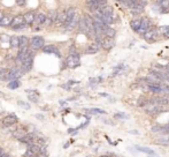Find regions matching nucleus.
I'll use <instances>...</instances> for the list:
<instances>
[{"label": "nucleus", "mask_w": 169, "mask_h": 157, "mask_svg": "<svg viewBox=\"0 0 169 157\" xmlns=\"http://www.w3.org/2000/svg\"><path fill=\"white\" fill-rule=\"evenodd\" d=\"M100 49H101V46L95 42V43L91 44V45H89V46L84 50V53H85V54H95L97 52H99Z\"/></svg>", "instance_id": "nucleus-16"}, {"label": "nucleus", "mask_w": 169, "mask_h": 157, "mask_svg": "<svg viewBox=\"0 0 169 157\" xmlns=\"http://www.w3.org/2000/svg\"><path fill=\"white\" fill-rule=\"evenodd\" d=\"M26 94H39L37 90H35V89H26Z\"/></svg>", "instance_id": "nucleus-39"}, {"label": "nucleus", "mask_w": 169, "mask_h": 157, "mask_svg": "<svg viewBox=\"0 0 169 157\" xmlns=\"http://www.w3.org/2000/svg\"><path fill=\"white\" fill-rule=\"evenodd\" d=\"M20 87H21V81L20 80H12L7 84V88L10 89V90H15V89H18Z\"/></svg>", "instance_id": "nucleus-27"}, {"label": "nucleus", "mask_w": 169, "mask_h": 157, "mask_svg": "<svg viewBox=\"0 0 169 157\" xmlns=\"http://www.w3.org/2000/svg\"><path fill=\"white\" fill-rule=\"evenodd\" d=\"M75 15H76V8H74V7H69V8L66 9V21H65L63 27L68 26L70 22H71V20L74 19Z\"/></svg>", "instance_id": "nucleus-14"}, {"label": "nucleus", "mask_w": 169, "mask_h": 157, "mask_svg": "<svg viewBox=\"0 0 169 157\" xmlns=\"http://www.w3.org/2000/svg\"><path fill=\"white\" fill-rule=\"evenodd\" d=\"M28 100L32 103H38L39 94H28Z\"/></svg>", "instance_id": "nucleus-30"}, {"label": "nucleus", "mask_w": 169, "mask_h": 157, "mask_svg": "<svg viewBox=\"0 0 169 157\" xmlns=\"http://www.w3.org/2000/svg\"><path fill=\"white\" fill-rule=\"evenodd\" d=\"M12 19H13V16H10L8 14H4V16H2L1 21H0V27H4V28L9 27L10 26V22H12Z\"/></svg>", "instance_id": "nucleus-21"}, {"label": "nucleus", "mask_w": 169, "mask_h": 157, "mask_svg": "<svg viewBox=\"0 0 169 157\" xmlns=\"http://www.w3.org/2000/svg\"><path fill=\"white\" fill-rule=\"evenodd\" d=\"M1 113H2V111H0V114H1Z\"/></svg>", "instance_id": "nucleus-46"}, {"label": "nucleus", "mask_w": 169, "mask_h": 157, "mask_svg": "<svg viewBox=\"0 0 169 157\" xmlns=\"http://www.w3.org/2000/svg\"><path fill=\"white\" fill-rule=\"evenodd\" d=\"M100 157H112L111 155H103V156H100Z\"/></svg>", "instance_id": "nucleus-45"}, {"label": "nucleus", "mask_w": 169, "mask_h": 157, "mask_svg": "<svg viewBox=\"0 0 169 157\" xmlns=\"http://www.w3.org/2000/svg\"><path fill=\"white\" fill-rule=\"evenodd\" d=\"M160 31H161L162 35L168 36L169 35V26H162L160 28Z\"/></svg>", "instance_id": "nucleus-36"}, {"label": "nucleus", "mask_w": 169, "mask_h": 157, "mask_svg": "<svg viewBox=\"0 0 169 157\" xmlns=\"http://www.w3.org/2000/svg\"><path fill=\"white\" fill-rule=\"evenodd\" d=\"M77 29L79 30V32H82V34H87V27L85 24V21H84V19L83 16H79L78 19V22H77Z\"/></svg>", "instance_id": "nucleus-18"}, {"label": "nucleus", "mask_w": 169, "mask_h": 157, "mask_svg": "<svg viewBox=\"0 0 169 157\" xmlns=\"http://www.w3.org/2000/svg\"><path fill=\"white\" fill-rule=\"evenodd\" d=\"M85 111H87L89 113H93V114H105L106 113V111L101 109H87Z\"/></svg>", "instance_id": "nucleus-31"}, {"label": "nucleus", "mask_w": 169, "mask_h": 157, "mask_svg": "<svg viewBox=\"0 0 169 157\" xmlns=\"http://www.w3.org/2000/svg\"><path fill=\"white\" fill-rule=\"evenodd\" d=\"M136 149H138L139 151H142V153L147 154V155H152V156H156L155 153H154V151H153L152 149L145 148V147H139V146H136Z\"/></svg>", "instance_id": "nucleus-28"}, {"label": "nucleus", "mask_w": 169, "mask_h": 157, "mask_svg": "<svg viewBox=\"0 0 169 157\" xmlns=\"http://www.w3.org/2000/svg\"><path fill=\"white\" fill-rule=\"evenodd\" d=\"M148 90L153 94H161V92H163L162 90V87H160V84H148L147 86Z\"/></svg>", "instance_id": "nucleus-24"}, {"label": "nucleus", "mask_w": 169, "mask_h": 157, "mask_svg": "<svg viewBox=\"0 0 169 157\" xmlns=\"http://www.w3.org/2000/svg\"><path fill=\"white\" fill-rule=\"evenodd\" d=\"M45 19H46V14H44V13H37V14H35V20H34V23H32V24H37V26H43L44 22H45Z\"/></svg>", "instance_id": "nucleus-19"}, {"label": "nucleus", "mask_w": 169, "mask_h": 157, "mask_svg": "<svg viewBox=\"0 0 169 157\" xmlns=\"http://www.w3.org/2000/svg\"><path fill=\"white\" fill-rule=\"evenodd\" d=\"M78 19H79V16H78L77 14L74 16V19L71 20V22H70L69 24L67 27H65L66 28V31H71V30H74L75 28H77V22H78Z\"/></svg>", "instance_id": "nucleus-23"}, {"label": "nucleus", "mask_w": 169, "mask_h": 157, "mask_svg": "<svg viewBox=\"0 0 169 157\" xmlns=\"http://www.w3.org/2000/svg\"><path fill=\"white\" fill-rule=\"evenodd\" d=\"M114 45H115L114 38L106 37V36L103 37V39H101V43H100V46L104 49V50H111V49L114 48Z\"/></svg>", "instance_id": "nucleus-13"}, {"label": "nucleus", "mask_w": 169, "mask_h": 157, "mask_svg": "<svg viewBox=\"0 0 169 157\" xmlns=\"http://www.w3.org/2000/svg\"><path fill=\"white\" fill-rule=\"evenodd\" d=\"M23 19H24V23H26L29 27H31V24L34 23L35 20V12L34 11H29L26 13L23 14Z\"/></svg>", "instance_id": "nucleus-17"}, {"label": "nucleus", "mask_w": 169, "mask_h": 157, "mask_svg": "<svg viewBox=\"0 0 169 157\" xmlns=\"http://www.w3.org/2000/svg\"><path fill=\"white\" fill-rule=\"evenodd\" d=\"M34 59H35V53H34V51H32L31 49H29V50L26 51V56H24V59H23V62H22V66H21V68L23 70L24 73L30 72V70H32Z\"/></svg>", "instance_id": "nucleus-1"}, {"label": "nucleus", "mask_w": 169, "mask_h": 157, "mask_svg": "<svg viewBox=\"0 0 169 157\" xmlns=\"http://www.w3.org/2000/svg\"><path fill=\"white\" fill-rule=\"evenodd\" d=\"M66 66L68 68H77L78 66H81V58L79 53L77 54H68V57L66 58Z\"/></svg>", "instance_id": "nucleus-3"}, {"label": "nucleus", "mask_w": 169, "mask_h": 157, "mask_svg": "<svg viewBox=\"0 0 169 157\" xmlns=\"http://www.w3.org/2000/svg\"><path fill=\"white\" fill-rule=\"evenodd\" d=\"M30 48L32 51H37V50H42L44 45H45V39H44L43 36H34L32 38L30 39Z\"/></svg>", "instance_id": "nucleus-4"}, {"label": "nucleus", "mask_w": 169, "mask_h": 157, "mask_svg": "<svg viewBox=\"0 0 169 157\" xmlns=\"http://www.w3.org/2000/svg\"><path fill=\"white\" fill-rule=\"evenodd\" d=\"M35 157H47V154L45 153V150H42L39 154H37Z\"/></svg>", "instance_id": "nucleus-38"}, {"label": "nucleus", "mask_w": 169, "mask_h": 157, "mask_svg": "<svg viewBox=\"0 0 169 157\" xmlns=\"http://www.w3.org/2000/svg\"><path fill=\"white\" fill-rule=\"evenodd\" d=\"M152 23L151 20L148 18H142V21H140V26H139V29L137 31V34L139 35H143L145 31H147L150 28H151Z\"/></svg>", "instance_id": "nucleus-9"}, {"label": "nucleus", "mask_w": 169, "mask_h": 157, "mask_svg": "<svg viewBox=\"0 0 169 157\" xmlns=\"http://www.w3.org/2000/svg\"><path fill=\"white\" fill-rule=\"evenodd\" d=\"M116 1H119V0H116Z\"/></svg>", "instance_id": "nucleus-47"}, {"label": "nucleus", "mask_w": 169, "mask_h": 157, "mask_svg": "<svg viewBox=\"0 0 169 157\" xmlns=\"http://www.w3.org/2000/svg\"><path fill=\"white\" fill-rule=\"evenodd\" d=\"M146 5H147V0H135L132 7L130 8V13L135 16H137V15L143 13Z\"/></svg>", "instance_id": "nucleus-2"}, {"label": "nucleus", "mask_w": 169, "mask_h": 157, "mask_svg": "<svg viewBox=\"0 0 169 157\" xmlns=\"http://www.w3.org/2000/svg\"><path fill=\"white\" fill-rule=\"evenodd\" d=\"M119 1H120L122 5H124L126 7H129V8L132 7V5H134L135 2V0H119Z\"/></svg>", "instance_id": "nucleus-32"}, {"label": "nucleus", "mask_w": 169, "mask_h": 157, "mask_svg": "<svg viewBox=\"0 0 169 157\" xmlns=\"http://www.w3.org/2000/svg\"><path fill=\"white\" fill-rule=\"evenodd\" d=\"M103 35L106 36V37H111V38H114L115 35H116V30L112 28L111 26H106L103 30Z\"/></svg>", "instance_id": "nucleus-20"}, {"label": "nucleus", "mask_w": 169, "mask_h": 157, "mask_svg": "<svg viewBox=\"0 0 169 157\" xmlns=\"http://www.w3.org/2000/svg\"><path fill=\"white\" fill-rule=\"evenodd\" d=\"M65 21H66V9L65 11H61V12H58V16H56V20L53 26L62 27L65 24Z\"/></svg>", "instance_id": "nucleus-15"}, {"label": "nucleus", "mask_w": 169, "mask_h": 157, "mask_svg": "<svg viewBox=\"0 0 169 157\" xmlns=\"http://www.w3.org/2000/svg\"><path fill=\"white\" fill-rule=\"evenodd\" d=\"M8 43L10 45V49H13V50L18 49V36H10Z\"/></svg>", "instance_id": "nucleus-26"}, {"label": "nucleus", "mask_w": 169, "mask_h": 157, "mask_svg": "<svg viewBox=\"0 0 169 157\" xmlns=\"http://www.w3.org/2000/svg\"><path fill=\"white\" fill-rule=\"evenodd\" d=\"M23 23H24L23 14H18V15H16V16H13V19H12V22H10V26H9V28H10V30L15 31V29H16L18 27L21 26V24H23Z\"/></svg>", "instance_id": "nucleus-11"}, {"label": "nucleus", "mask_w": 169, "mask_h": 157, "mask_svg": "<svg viewBox=\"0 0 169 157\" xmlns=\"http://www.w3.org/2000/svg\"><path fill=\"white\" fill-rule=\"evenodd\" d=\"M127 116H124V114L122 113H115V118H126Z\"/></svg>", "instance_id": "nucleus-42"}, {"label": "nucleus", "mask_w": 169, "mask_h": 157, "mask_svg": "<svg viewBox=\"0 0 169 157\" xmlns=\"http://www.w3.org/2000/svg\"><path fill=\"white\" fill-rule=\"evenodd\" d=\"M2 16H4V13H2V11H0V21H1Z\"/></svg>", "instance_id": "nucleus-44"}, {"label": "nucleus", "mask_w": 169, "mask_h": 157, "mask_svg": "<svg viewBox=\"0 0 169 157\" xmlns=\"http://www.w3.org/2000/svg\"><path fill=\"white\" fill-rule=\"evenodd\" d=\"M26 129L23 128V127H20V128H16L15 131H13V138H15L16 140H20L21 138H23V136L26 135Z\"/></svg>", "instance_id": "nucleus-22"}, {"label": "nucleus", "mask_w": 169, "mask_h": 157, "mask_svg": "<svg viewBox=\"0 0 169 157\" xmlns=\"http://www.w3.org/2000/svg\"><path fill=\"white\" fill-rule=\"evenodd\" d=\"M16 5L18 7H26V0H16Z\"/></svg>", "instance_id": "nucleus-37"}, {"label": "nucleus", "mask_w": 169, "mask_h": 157, "mask_svg": "<svg viewBox=\"0 0 169 157\" xmlns=\"http://www.w3.org/2000/svg\"><path fill=\"white\" fill-rule=\"evenodd\" d=\"M18 106H21V108H23V109H26V110L30 109V104L26 103V102H24V100H18Z\"/></svg>", "instance_id": "nucleus-33"}, {"label": "nucleus", "mask_w": 169, "mask_h": 157, "mask_svg": "<svg viewBox=\"0 0 169 157\" xmlns=\"http://www.w3.org/2000/svg\"><path fill=\"white\" fill-rule=\"evenodd\" d=\"M42 51L44 53H47V54H55L58 58H61V53L59 51V49L56 48L55 45H52V44H47V45H44L42 48Z\"/></svg>", "instance_id": "nucleus-8"}, {"label": "nucleus", "mask_w": 169, "mask_h": 157, "mask_svg": "<svg viewBox=\"0 0 169 157\" xmlns=\"http://www.w3.org/2000/svg\"><path fill=\"white\" fill-rule=\"evenodd\" d=\"M151 131L153 133H156V132H163V126H159V125H154V126H152Z\"/></svg>", "instance_id": "nucleus-34"}, {"label": "nucleus", "mask_w": 169, "mask_h": 157, "mask_svg": "<svg viewBox=\"0 0 169 157\" xmlns=\"http://www.w3.org/2000/svg\"><path fill=\"white\" fill-rule=\"evenodd\" d=\"M9 38H10V36H8L7 34H1V35H0V40H1L2 43H8Z\"/></svg>", "instance_id": "nucleus-35"}, {"label": "nucleus", "mask_w": 169, "mask_h": 157, "mask_svg": "<svg viewBox=\"0 0 169 157\" xmlns=\"http://www.w3.org/2000/svg\"><path fill=\"white\" fill-rule=\"evenodd\" d=\"M50 20H52L53 21V24H54V22H55L56 20V16H58V11H55V9H52V11H50L47 13V15H46Z\"/></svg>", "instance_id": "nucleus-29"}, {"label": "nucleus", "mask_w": 169, "mask_h": 157, "mask_svg": "<svg viewBox=\"0 0 169 157\" xmlns=\"http://www.w3.org/2000/svg\"><path fill=\"white\" fill-rule=\"evenodd\" d=\"M162 90H163V92H167V94H169V86L162 87Z\"/></svg>", "instance_id": "nucleus-41"}, {"label": "nucleus", "mask_w": 169, "mask_h": 157, "mask_svg": "<svg viewBox=\"0 0 169 157\" xmlns=\"http://www.w3.org/2000/svg\"><path fill=\"white\" fill-rule=\"evenodd\" d=\"M165 108L160 104H154V103H151L145 106V111L147 112L148 114H152V116H155V114H160L161 112L165 111Z\"/></svg>", "instance_id": "nucleus-5"}, {"label": "nucleus", "mask_w": 169, "mask_h": 157, "mask_svg": "<svg viewBox=\"0 0 169 157\" xmlns=\"http://www.w3.org/2000/svg\"><path fill=\"white\" fill-rule=\"evenodd\" d=\"M42 151V149H40V146L36 143H32L29 146V148L28 150L26 151V157H35L37 154H39Z\"/></svg>", "instance_id": "nucleus-12"}, {"label": "nucleus", "mask_w": 169, "mask_h": 157, "mask_svg": "<svg viewBox=\"0 0 169 157\" xmlns=\"http://www.w3.org/2000/svg\"><path fill=\"white\" fill-rule=\"evenodd\" d=\"M29 50V38L26 35L18 36V53H26Z\"/></svg>", "instance_id": "nucleus-6"}, {"label": "nucleus", "mask_w": 169, "mask_h": 157, "mask_svg": "<svg viewBox=\"0 0 169 157\" xmlns=\"http://www.w3.org/2000/svg\"><path fill=\"white\" fill-rule=\"evenodd\" d=\"M0 98H5V100H7L8 97H7V96H6V95H5V92L0 91Z\"/></svg>", "instance_id": "nucleus-43"}, {"label": "nucleus", "mask_w": 169, "mask_h": 157, "mask_svg": "<svg viewBox=\"0 0 169 157\" xmlns=\"http://www.w3.org/2000/svg\"><path fill=\"white\" fill-rule=\"evenodd\" d=\"M35 117L37 118V119H39V120H44V119H45V117H44V116H42V114H36Z\"/></svg>", "instance_id": "nucleus-40"}, {"label": "nucleus", "mask_w": 169, "mask_h": 157, "mask_svg": "<svg viewBox=\"0 0 169 157\" xmlns=\"http://www.w3.org/2000/svg\"><path fill=\"white\" fill-rule=\"evenodd\" d=\"M143 38L148 42V43H153V42H155L156 38H158V30H156L155 28H150L147 31H145L143 35Z\"/></svg>", "instance_id": "nucleus-7"}, {"label": "nucleus", "mask_w": 169, "mask_h": 157, "mask_svg": "<svg viewBox=\"0 0 169 157\" xmlns=\"http://www.w3.org/2000/svg\"><path fill=\"white\" fill-rule=\"evenodd\" d=\"M18 118L15 116L14 113H10L8 116H6V117L2 119V125L5 127H10L15 125V124H18Z\"/></svg>", "instance_id": "nucleus-10"}, {"label": "nucleus", "mask_w": 169, "mask_h": 157, "mask_svg": "<svg viewBox=\"0 0 169 157\" xmlns=\"http://www.w3.org/2000/svg\"><path fill=\"white\" fill-rule=\"evenodd\" d=\"M140 21H142V18H135L132 21L130 22V27H131V29L134 31H138L139 29V26H140Z\"/></svg>", "instance_id": "nucleus-25"}]
</instances>
